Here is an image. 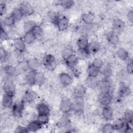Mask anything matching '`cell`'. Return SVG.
<instances>
[{"label": "cell", "mask_w": 133, "mask_h": 133, "mask_svg": "<svg viewBox=\"0 0 133 133\" xmlns=\"http://www.w3.org/2000/svg\"><path fill=\"white\" fill-rule=\"evenodd\" d=\"M42 63L45 68L50 71L55 70L57 66L55 56L50 54H46L43 57Z\"/></svg>", "instance_id": "6da1fadb"}, {"label": "cell", "mask_w": 133, "mask_h": 133, "mask_svg": "<svg viewBox=\"0 0 133 133\" xmlns=\"http://www.w3.org/2000/svg\"><path fill=\"white\" fill-rule=\"evenodd\" d=\"M25 104L22 99L19 101H16L11 108L12 115L17 118L22 117L25 108Z\"/></svg>", "instance_id": "7a4b0ae2"}, {"label": "cell", "mask_w": 133, "mask_h": 133, "mask_svg": "<svg viewBox=\"0 0 133 133\" xmlns=\"http://www.w3.org/2000/svg\"><path fill=\"white\" fill-rule=\"evenodd\" d=\"M73 102L68 97L61 98L59 104V110L63 114H67L72 111Z\"/></svg>", "instance_id": "3957f363"}, {"label": "cell", "mask_w": 133, "mask_h": 133, "mask_svg": "<svg viewBox=\"0 0 133 133\" xmlns=\"http://www.w3.org/2000/svg\"><path fill=\"white\" fill-rule=\"evenodd\" d=\"M3 88L5 94L15 96L16 88L15 84L13 80L9 77H7L4 79L3 84Z\"/></svg>", "instance_id": "277c9868"}, {"label": "cell", "mask_w": 133, "mask_h": 133, "mask_svg": "<svg viewBox=\"0 0 133 133\" xmlns=\"http://www.w3.org/2000/svg\"><path fill=\"white\" fill-rule=\"evenodd\" d=\"M37 94L33 89L29 88L26 89L23 94L22 100L25 103H33L37 98Z\"/></svg>", "instance_id": "5b68a950"}, {"label": "cell", "mask_w": 133, "mask_h": 133, "mask_svg": "<svg viewBox=\"0 0 133 133\" xmlns=\"http://www.w3.org/2000/svg\"><path fill=\"white\" fill-rule=\"evenodd\" d=\"M59 31H64L69 26V20L65 16H59L54 24Z\"/></svg>", "instance_id": "8992f818"}, {"label": "cell", "mask_w": 133, "mask_h": 133, "mask_svg": "<svg viewBox=\"0 0 133 133\" xmlns=\"http://www.w3.org/2000/svg\"><path fill=\"white\" fill-rule=\"evenodd\" d=\"M99 103L103 107L110 105L112 101V96L111 92H100L98 97Z\"/></svg>", "instance_id": "52a82bcc"}, {"label": "cell", "mask_w": 133, "mask_h": 133, "mask_svg": "<svg viewBox=\"0 0 133 133\" xmlns=\"http://www.w3.org/2000/svg\"><path fill=\"white\" fill-rule=\"evenodd\" d=\"M87 92L86 86L82 84L76 85L73 89V95L75 99H83Z\"/></svg>", "instance_id": "ba28073f"}, {"label": "cell", "mask_w": 133, "mask_h": 133, "mask_svg": "<svg viewBox=\"0 0 133 133\" xmlns=\"http://www.w3.org/2000/svg\"><path fill=\"white\" fill-rule=\"evenodd\" d=\"M13 47L14 49L19 53L23 52L26 48V43L23 37H18L15 38L13 41Z\"/></svg>", "instance_id": "9c48e42d"}, {"label": "cell", "mask_w": 133, "mask_h": 133, "mask_svg": "<svg viewBox=\"0 0 133 133\" xmlns=\"http://www.w3.org/2000/svg\"><path fill=\"white\" fill-rule=\"evenodd\" d=\"M83 99H75V101L73 102L72 111H73L74 114L79 115L84 112L85 109V104Z\"/></svg>", "instance_id": "30bf717a"}, {"label": "cell", "mask_w": 133, "mask_h": 133, "mask_svg": "<svg viewBox=\"0 0 133 133\" xmlns=\"http://www.w3.org/2000/svg\"><path fill=\"white\" fill-rule=\"evenodd\" d=\"M59 81L60 84L64 87L70 86L73 82L72 76L66 72H62L59 75Z\"/></svg>", "instance_id": "8fae6325"}, {"label": "cell", "mask_w": 133, "mask_h": 133, "mask_svg": "<svg viewBox=\"0 0 133 133\" xmlns=\"http://www.w3.org/2000/svg\"><path fill=\"white\" fill-rule=\"evenodd\" d=\"M23 17H29L32 15L34 12V9L32 5L28 2H23L19 6Z\"/></svg>", "instance_id": "7c38bea8"}, {"label": "cell", "mask_w": 133, "mask_h": 133, "mask_svg": "<svg viewBox=\"0 0 133 133\" xmlns=\"http://www.w3.org/2000/svg\"><path fill=\"white\" fill-rule=\"evenodd\" d=\"M3 71L7 77L11 78L16 77L19 75L16 67L11 64L6 65L3 68Z\"/></svg>", "instance_id": "4fadbf2b"}, {"label": "cell", "mask_w": 133, "mask_h": 133, "mask_svg": "<svg viewBox=\"0 0 133 133\" xmlns=\"http://www.w3.org/2000/svg\"><path fill=\"white\" fill-rule=\"evenodd\" d=\"M101 115L106 121H110L114 117V111L110 105L104 106L101 110Z\"/></svg>", "instance_id": "5bb4252c"}, {"label": "cell", "mask_w": 133, "mask_h": 133, "mask_svg": "<svg viewBox=\"0 0 133 133\" xmlns=\"http://www.w3.org/2000/svg\"><path fill=\"white\" fill-rule=\"evenodd\" d=\"M126 27L125 22L121 19L115 18L112 22V28L116 33L121 32L124 30Z\"/></svg>", "instance_id": "9a60e30c"}, {"label": "cell", "mask_w": 133, "mask_h": 133, "mask_svg": "<svg viewBox=\"0 0 133 133\" xmlns=\"http://www.w3.org/2000/svg\"><path fill=\"white\" fill-rule=\"evenodd\" d=\"M36 111L38 115H49L51 111L49 105L45 102H41L37 104Z\"/></svg>", "instance_id": "2e32d148"}, {"label": "cell", "mask_w": 133, "mask_h": 133, "mask_svg": "<svg viewBox=\"0 0 133 133\" xmlns=\"http://www.w3.org/2000/svg\"><path fill=\"white\" fill-rule=\"evenodd\" d=\"M89 43V38L87 35H81L76 41V45L78 49H87Z\"/></svg>", "instance_id": "e0dca14e"}, {"label": "cell", "mask_w": 133, "mask_h": 133, "mask_svg": "<svg viewBox=\"0 0 133 133\" xmlns=\"http://www.w3.org/2000/svg\"><path fill=\"white\" fill-rule=\"evenodd\" d=\"M106 39L108 42L112 45H117L119 41V36L117 33L113 30L108 32L106 35Z\"/></svg>", "instance_id": "ac0fdd59"}, {"label": "cell", "mask_w": 133, "mask_h": 133, "mask_svg": "<svg viewBox=\"0 0 133 133\" xmlns=\"http://www.w3.org/2000/svg\"><path fill=\"white\" fill-rule=\"evenodd\" d=\"M95 19V15L91 11L84 12L81 16L82 21L86 25H92L94 22Z\"/></svg>", "instance_id": "d6986e66"}, {"label": "cell", "mask_w": 133, "mask_h": 133, "mask_svg": "<svg viewBox=\"0 0 133 133\" xmlns=\"http://www.w3.org/2000/svg\"><path fill=\"white\" fill-rule=\"evenodd\" d=\"M43 126L36 119L29 122L26 126V127L28 128L29 132H35L41 130Z\"/></svg>", "instance_id": "ffe728a7"}, {"label": "cell", "mask_w": 133, "mask_h": 133, "mask_svg": "<svg viewBox=\"0 0 133 133\" xmlns=\"http://www.w3.org/2000/svg\"><path fill=\"white\" fill-rule=\"evenodd\" d=\"M14 96L5 94L2 98V105L4 108L6 109L11 108L14 104Z\"/></svg>", "instance_id": "44dd1931"}, {"label": "cell", "mask_w": 133, "mask_h": 133, "mask_svg": "<svg viewBox=\"0 0 133 133\" xmlns=\"http://www.w3.org/2000/svg\"><path fill=\"white\" fill-rule=\"evenodd\" d=\"M79 59L75 54H73L64 61L66 65L70 69H74L78 65Z\"/></svg>", "instance_id": "7402d4cb"}, {"label": "cell", "mask_w": 133, "mask_h": 133, "mask_svg": "<svg viewBox=\"0 0 133 133\" xmlns=\"http://www.w3.org/2000/svg\"><path fill=\"white\" fill-rule=\"evenodd\" d=\"M97 88H99L100 92H110L111 86L109 79L103 78L102 81H99Z\"/></svg>", "instance_id": "603a6c76"}, {"label": "cell", "mask_w": 133, "mask_h": 133, "mask_svg": "<svg viewBox=\"0 0 133 133\" xmlns=\"http://www.w3.org/2000/svg\"><path fill=\"white\" fill-rule=\"evenodd\" d=\"M36 72V71L29 70V71L25 74L24 76V81L28 85L30 86L35 85Z\"/></svg>", "instance_id": "cb8c5ba5"}, {"label": "cell", "mask_w": 133, "mask_h": 133, "mask_svg": "<svg viewBox=\"0 0 133 133\" xmlns=\"http://www.w3.org/2000/svg\"><path fill=\"white\" fill-rule=\"evenodd\" d=\"M99 81L97 77H91L88 76L85 81V84L86 87L90 89H95L98 87Z\"/></svg>", "instance_id": "d4e9b609"}, {"label": "cell", "mask_w": 133, "mask_h": 133, "mask_svg": "<svg viewBox=\"0 0 133 133\" xmlns=\"http://www.w3.org/2000/svg\"><path fill=\"white\" fill-rule=\"evenodd\" d=\"M100 49V43L96 41H93L89 42L87 50L90 55H94L97 54Z\"/></svg>", "instance_id": "484cf974"}, {"label": "cell", "mask_w": 133, "mask_h": 133, "mask_svg": "<svg viewBox=\"0 0 133 133\" xmlns=\"http://www.w3.org/2000/svg\"><path fill=\"white\" fill-rule=\"evenodd\" d=\"M46 80V76L42 72L37 71L36 72L35 78V85H36L39 87H41L45 84Z\"/></svg>", "instance_id": "4316f807"}, {"label": "cell", "mask_w": 133, "mask_h": 133, "mask_svg": "<svg viewBox=\"0 0 133 133\" xmlns=\"http://www.w3.org/2000/svg\"><path fill=\"white\" fill-rule=\"evenodd\" d=\"M117 57L122 61H126L129 60V54L128 51L124 48L121 47L117 49L116 52Z\"/></svg>", "instance_id": "83f0119b"}, {"label": "cell", "mask_w": 133, "mask_h": 133, "mask_svg": "<svg viewBox=\"0 0 133 133\" xmlns=\"http://www.w3.org/2000/svg\"><path fill=\"white\" fill-rule=\"evenodd\" d=\"M36 23L33 20H29L25 21L23 23L22 25V29L24 33L32 32L34 28L36 26Z\"/></svg>", "instance_id": "f1b7e54d"}, {"label": "cell", "mask_w": 133, "mask_h": 133, "mask_svg": "<svg viewBox=\"0 0 133 133\" xmlns=\"http://www.w3.org/2000/svg\"><path fill=\"white\" fill-rule=\"evenodd\" d=\"M74 54V50L72 46L71 45L65 46L62 49L61 51V57L62 59L65 61L69 57Z\"/></svg>", "instance_id": "f546056e"}, {"label": "cell", "mask_w": 133, "mask_h": 133, "mask_svg": "<svg viewBox=\"0 0 133 133\" xmlns=\"http://www.w3.org/2000/svg\"><path fill=\"white\" fill-rule=\"evenodd\" d=\"M88 76L91 77H97L100 72V70L95 66L92 63L88 65L86 69Z\"/></svg>", "instance_id": "4dcf8cb0"}, {"label": "cell", "mask_w": 133, "mask_h": 133, "mask_svg": "<svg viewBox=\"0 0 133 133\" xmlns=\"http://www.w3.org/2000/svg\"><path fill=\"white\" fill-rule=\"evenodd\" d=\"M129 87L124 84H122L118 89V96L120 98H123L129 96L130 94Z\"/></svg>", "instance_id": "1f68e13d"}, {"label": "cell", "mask_w": 133, "mask_h": 133, "mask_svg": "<svg viewBox=\"0 0 133 133\" xmlns=\"http://www.w3.org/2000/svg\"><path fill=\"white\" fill-rule=\"evenodd\" d=\"M29 70H33L35 71H38L39 69L41 68L40 62L36 58H32L28 61Z\"/></svg>", "instance_id": "d6a6232c"}, {"label": "cell", "mask_w": 133, "mask_h": 133, "mask_svg": "<svg viewBox=\"0 0 133 133\" xmlns=\"http://www.w3.org/2000/svg\"><path fill=\"white\" fill-rule=\"evenodd\" d=\"M23 38L26 44H32L37 39V37L33 32H30L24 33Z\"/></svg>", "instance_id": "836d02e7"}, {"label": "cell", "mask_w": 133, "mask_h": 133, "mask_svg": "<svg viewBox=\"0 0 133 133\" xmlns=\"http://www.w3.org/2000/svg\"><path fill=\"white\" fill-rule=\"evenodd\" d=\"M16 67L19 74L24 72H26L27 70H29L28 61L25 60L18 61L17 64H16Z\"/></svg>", "instance_id": "e575fe53"}, {"label": "cell", "mask_w": 133, "mask_h": 133, "mask_svg": "<svg viewBox=\"0 0 133 133\" xmlns=\"http://www.w3.org/2000/svg\"><path fill=\"white\" fill-rule=\"evenodd\" d=\"M75 55L79 60H85L90 55L87 49H77Z\"/></svg>", "instance_id": "d590c367"}, {"label": "cell", "mask_w": 133, "mask_h": 133, "mask_svg": "<svg viewBox=\"0 0 133 133\" xmlns=\"http://www.w3.org/2000/svg\"><path fill=\"white\" fill-rule=\"evenodd\" d=\"M10 15L12 16L16 22L20 21L23 17V15L19 7L14 8Z\"/></svg>", "instance_id": "8d00e7d4"}, {"label": "cell", "mask_w": 133, "mask_h": 133, "mask_svg": "<svg viewBox=\"0 0 133 133\" xmlns=\"http://www.w3.org/2000/svg\"><path fill=\"white\" fill-rule=\"evenodd\" d=\"M125 123L126 122L124 121L123 118H118L114 120L112 124L114 131L117 130L119 131L124 127Z\"/></svg>", "instance_id": "74e56055"}, {"label": "cell", "mask_w": 133, "mask_h": 133, "mask_svg": "<svg viewBox=\"0 0 133 133\" xmlns=\"http://www.w3.org/2000/svg\"><path fill=\"white\" fill-rule=\"evenodd\" d=\"M112 69L110 64H107L103 69L102 71V74L103 76V78L110 79L112 75Z\"/></svg>", "instance_id": "f35d334b"}, {"label": "cell", "mask_w": 133, "mask_h": 133, "mask_svg": "<svg viewBox=\"0 0 133 133\" xmlns=\"http://www.w3.org/2000/svg\"><path fill=\"white\" fill-rule=\"evenodd\" d=\"M16 21L12 16L10 14L8 16H6L3 20L4 25L7 27H11L15 25Z\"/></svg>", "instance_id": "ab89813d"}, {"label": "cell", "mask_w": 133, "mask_h": 133, "mask_svg": "<svg viewBox=\"0 0 133 133\" xmlns=\"http://www.w3.org/2000/svg\"><path fill=\"white\" fill-rule=\"evenodd\" d=\"M123 119L126 123L132 125L133 119V115L132 111L128 110L126 111H125V112L124 114V117Z\"/></svg>", "instance_id": "60d3db41"}, {"label": "cell", "mask_w": 133, "mask_h": 133, "mask_svg": "<svg viewBox=\"0 0 133 133\" xmlns=\"http://www.w3.org/2000/svg\"><path fill=\"white\" fill-rule=\"evenodd\" d=\"M58 5H60L64 9H69L72 8L75 2L72 0H65V1H61L58 2Z\"/></svg>", "instance_id": "b9f144b4"}, {"label": "cell", "mask_w": 133, "mask_h": 133, "mask_svg": "<svg viewBox=\"0 0 133 133\" xmlns=\"http://www.w3.org/2000/svg\"><path fill=\"white\" fill-rule=\"evenodd\" d=\"M36 119L43 125H47L49 122V115H38Z\"/></svg>", "instance_id": "7bdbcfd3"}, {"label": "cell", "mask_w": 133, "mask_h": 133, "mask_svg": "<svg viewBox=\"0 0 133 133\" xmlns=\"http://www.w3.org/2000/svg\"><path fill=\"white\" fill-rule=\"evenodd\" d=\"M101 129V131L104 133H111L114 131L112 124L110 123H107L103 125Z\"/></svg>", "instance_id": "ee69618b"}, {"label": "cell", "mask_w": 133, "mask_h": 133, "mask_svg": "<svg viewBox=\"0 0 133 133\" xmlns=\"http://www.w3.org/2000/svg\"><path fill=\"white\" fill-rule=\"evenodd\" d=\"M0 55H1V60L2 62L6 61L9 58V55L8 52L4 48L2 47L1 48Z\"/></svg>", "instance_id": "f6af8a7d"}, {"label": "cell", "mask_w": 133, "mask_h": 133, "mask_svg": "<svg viewBox=\"0 0 133 133\" xmlns=\"http://www.w3.org/2000/svg\"><path fill=\"white\" fill-rule=\"evenodd\" d=\"M92 64L100 70L103 65V61L100 58H96L93 60Z\"/></svg>", "instance_id": "bcb514c9"}, {"label": "cell", "mask_w": 133, "mask_h": 133, "mask_svg": "<svg viewBox=\"0 0 133 133\" xmlns=\"http://www.w3.org/2000/svg\"><path fill=\"white\" fill-rule=\"evenodd\" d=\"M1 39L2 41H6L9 39L8 33L5 31L4 28L1 25Z\"/></svg>", "instance_id": "7dc6e473"}, {"label": "cell", "mask_w": 133, "mask_h": 133, "mask_svg": "<svg viewBox=\"0 0 133 133\" xmlns=\"http://www.w3.org/2000/svg\"><path fill=\"white\" fill-rule=\"evenodd\" d=\"M34 34L36 35V36L37 37H40L42 35V34H43V30L42 28V27L38 25H36V26L34 28V29H33V31H32Z\"/></svg>", "instance_id": "c3c4849f"}, {"label": "cell", "mask_w": 133, "mask_h": 133, "mask_svg": "<svg viewBox=\"0 0 133 133\" xmlns=\"http://www.w3.org/2000/svg\"><path fill=\"white\" fill-rule=\"evenodd\" d=\"M14 132H18V133H26L29 132L28 128L25 126H22V125H18L17 126L16 128L15 129Z\"/></svg>", "instance_id": "681fc988"}, {"label": "cell", "mask_w": 133, "mask_h": 133, "mask_svg": "<svg viewBox=\"0 0 133 133\" xmlns=\"http://www.w3.org/2000/svg\"><path fill=\"white\" fill-rule=\"evenodd\" d=\"M126 72L128 74L131 75L133 73V64L132 60H128V62L126 64Z\"/></svg>", "instance_id": "f907efd6"}, {"label": "cell", "mask_w": 133, "mask_h": 133, "mask_svg": "<svg viewBox=\"0 0 133 133\" xmlns=\"http://www.w3.org/2000/svg\"><path fill=\"white\" fill-rule=\"evenodd\" d=\"M127 18L128 20L130 22H133V11L132 9L129 10L127 14Z\"/></svg>", "instance_id": "816d5d0a"}, {"label": "cell", "mask_w": 133, "mask_h": 133, "mask_svg": "<svg viewBox=\"0 0 133 133\" xmlns=\"http://www.w3.org/2000/svg\"><path fill=\"white\" fill-rule=\"evenodd\" d=\"M6 11V6L5 4H1V6H0V14H1V16L2 17L3 15H4Z\"/></svg>", "instance_id": "f5cc1de1"}]
</instances>
